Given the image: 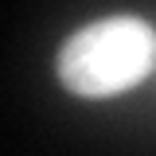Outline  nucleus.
I'll list each match as a JSON object with an SVG mask.
<instances>
[{
	"label": "nucleus",
	"mask_w": 156,
	"mask_h": 156,
	"mask_svg": "<svg viewBox=\"0 0 156 156\" xmlns=\"http://www.w3.org/2000/svg\"><path fill=\"white\" fill-rule=\"evenodd\" d=\"M156 66V27L140 16H105L58 47V82L74 98H117Z\"/></svg>",
	"instance_id": "f257e3e1"
}]
</instances>
